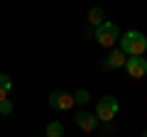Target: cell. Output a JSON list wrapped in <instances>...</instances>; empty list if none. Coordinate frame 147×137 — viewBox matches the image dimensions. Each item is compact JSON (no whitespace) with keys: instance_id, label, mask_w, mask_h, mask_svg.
Instances as JSON below:
<instances>
[{"instance_id":"6da1fadb","label":"cell","mask_w":147,"mask_h":137,"mask_svg":"<svg viewBox=\"0 0 147 137\" xmlns=\"http://www.w3.org/2000/svg\"><path fill=\"white\" fill-rule=\"evenodd\" d=\"M118 47H120L127 56L145 54V52H147V37L142 34V32H137V30H130V32H125V34H120Z\"/></svg>"},{"instance_id":"7a4b0ae2","label":"cell","mask_w":147,"mask_h":137,"mask_svg":"<svg viewBox=\"0 0 147 137\" xmlns=\"http://www.w3.org/2000/svg\"><path fill=\"white\" fill-rule=\"evenodd\" d=\"M120 39V30H118V25L115 22H100L98 27H96V42L100 44V47H108V49H113V44Z\"/></svg>"},{"instance_id":"3957f363","label":"cell","mask_w":147,"mask_h":137,"mask_svg":"<svg viewBox=\"0 0 147 137\" xmlns=\"http://www.w3.org/2000/svg\"><path fill=\"white\" fill-rule=\"evenodd\" d=\"M118 110H120V105H118V98H113V95H103L96 103V115H98L100 122H113Z\"/></svg>"},{"instance_id":"277c9868","label":"cell","mask_w":147,"mask_h":137,"mask_svg":"<svg viewBox=\"0 0 147 137\" xmlns=\"http://www.w3.org/2000/svg\"><path fill=\"white\" fill-rule=\"evenodd\" d=\"M132 79H145L147 76V59L142 54H135V56H127L125 59V66H123Z\"/></svg>"},{"instance_id":"5b68a950","label":"cell","mask_w":147,"mask_h":137,"mask_svg":"<svg viewBox=\"0 0 147 137\" xmlns=\"http://www.w3.org/2000/svg\"><path fill=\"white\" fill-rule=\"evenodd\" d=\"M49 105L54 108V110H71L74 105H76V100H74V95L69 93V91H52L49 93Z\"/></svg>"},{"instance_id":"8992f818","label":"cell","mask_w":147,"mask_h":137,"mask_svg":"<svg viewBox=\"0 0 147 137\" xmlns=\"http://www.w3.org/2000/svg\"><path fill=\"white\" fill-rule=\"evenodd\" d=\"M74 122H76V127H79L81 132H93L96 127H98V115L96 113H86V110H81V113H76L74 115Z\"/></svg>"},{"instance_id":"52a82bcc","label":"cell","mask_w":147,"mask_h":137,"mask_svg":"<svg viewBox=\"0 0 147 137\" xmlns=\"http://www.w3.org/2000/svg\"><path fill=\"white\" fill-rule=\"evenodd\" d=\"M125 59H127V54L123 52L120 47H115L108 54V59H105V68H123L125 66Z\"/></svg>"},{"instance_id":"ba28073f","label":"cell","mask_w":147,"mask_h":137,"mask_svg":"<svg viewBox=\"0 0 147 137\" xmlns=\"http://www.w3.org/2000/svg\"><path fill=\"white\" fill-rule=\"evenodd\" d=\"M44 135H47V137H61L64 135V125L59 120H52L47 127H44Z\"/></svg>"},{"instance_id":"9c48e42d","label":"cell","mask_w":147,"mask_h":137,"mask_svg":"<svg viewBox=\"0 0 147 137\" xmlns=\"http://www.w3.org/2000/svg\"><path fill=\"white\" fill-rule=\"evenodd\" d=\"M10 91H12V79L7 74H0V100H5Z\"/></svg>"},{"instance_id":"30bf717a","label":"cell","mask_w":147,"mask_h":137,"mask_svg":"<svg viewBox=\"0 0 147 137\" xmlns=\"http://www.w3.org/2000/svg\"><path fill=\"white\" fill-rule=\"evenodd\" d=\"M88 22L93 27H98L100 22H103V10H100V7H91L88 10Z\"/></svg>"},{"instance_id":"8fae6325","label":"cell","mask_w":147,"mask_h":137,"mask_svg":"<svg viewBox=\"0 0 147 137\" xmlns=\"http://www.w3.org/2000/svg\"><path fill=\"white\" fill-rule=\"evenodd\" d=\"M74 100H76V105H86V103L91 100V93L86 88H79L76 93H74Z\"/></svg>"},{"instance_id":"7c38bea8","label":"cell","mask_w":147,"mask_h":137,"mask_svg":"<svg viewBox=\"0 0 147 137\" xmlns=\"http://www.w3.org/2000/svg\"><path fill=\"white\" fill-rule=\"evenodd\" d=\"M12 113V100H0V115H10Z\"/></svg>"},{"instance_id":"4fadbf2b","label":"cell","mask_w":147,"mask_h":137,"mask_svg":"<svg viewBox=\"0 0 147 137\" xmlns=\"http://www.w3.org/2000/svg\"><path fill=\"white\" fill-rule=\"evenodd\" d=\"M142 135H145V137H147V130H145V132H142Z\"/></svg>"}]
</instances>
